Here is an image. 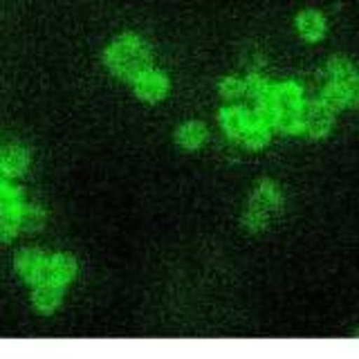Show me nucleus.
I'll return each instance as SVG.
<instances>
[{
	"mask_svg": "<svg viewBox=\"0 0 359 359\" xmlns=\"http://www.w3.org/2000/svg\"><path fill=\"white\" fill-rule=\"evenodd\" d=\"M16 269L25 280H39L45 274V258L39 252L25 250L16 258Z\"/></svg>",
	"mask_w": 359,
	"mask_h": 359,
	"instance_id": "nucleus-5",
	"label": "nucleus"
},
{
	"mask_svg": "<svg viewBox=\"0 0 359 359\" xmlns=\"http://www.w3.org/2000/svg\"><path fill=\"white\" fill-rule=\"evenodd\" d=\"M276 117H278V108L272 104V99H263L256 108V119L267 123V126H272V123L276 121Z\"/></svg>",
	"mask_w": 359,
	"mask_h": 359,
	"instance_id": "nucleus-20",
	"label": "nucleus"
},
{
	"mask_svg": "<svg viewBox=\"0 0 359 359\" xmlns=\"http://www.w3.org/2000/svg\"><path fill=\"white\" fill-rule=\"evenodd\" d=\"M247 93L254 99H269V86L265 79L261 76H250V81H247Z\"/></svg>",
	"mask_w": 359,
	"mask_h": 359,
	"instance_id": "nucleus-21",
	"label": "nucleus"
},
{
	"mask_svg": "<svg viewBox=\"0 0 359 359\" xmlns=\"http://www.w3.org/2000/svg\"><path fill=\"white\" fill-rule=\"evenodd\" d=\"M269 99L276 108L283 110H297L301 106V90L294 83H283L274 90H269Z\"/></svg>",
	"mask_w": 359,
	"mask_h": 359,
	"instance_id": "nucleus-8",
	"label": "nucleus"
},
{
	"mask_svg": "<svg viewBox=\"0 0 359 359\" xmlns=\"http://www.w3.org/2000/svg\"><path fill=\"white\" fill-rule=\"evenodd\" d=\"M274 126L280 130V133H290V135H294L303 128V121L301 117L297 115V110H283L280 115L276 117L274 121Z\"/></svg>",
	"mask_w": 359,
	"mask_h": 359,
	"instance_id": "nucleus-16",
	"label": "nucleus"
},
{
	"mask_svg": "<svg viewBox=\"0 0 359 359\" xmlns=\"http://www.w3.org/2000/svg\"><path fill=\"white\" fill-rule=\"evenodd\" d=\"M220 123H222L224 133L231 135V137H238V135H243L247 128V117L241 108H224L220 112Z\"/></svg>",
	"mask_w": 359,
	"mask_h": 359,
	"instance_id": "nucleus-12",
	"label": "nucleus"
},
{
	"mask_svg": "<svg viewBox=\"0 0 359 359\" xmlns=\"http://www.w3.org/2000/svg\"><path fill=\"white\" fill-rule=\"evenodd\" d=\"M18 218L14 216L11 209H0V241L14 238V233L18 231Z\"/></svg>",
	"mask_w": 359,
	"mask_h": 359,
	"instance_id": "nucleus-18",
	"label": "nucleus"
},
{
	"mask_svg": "<svg viewBox=\"0 0 359 359\" xmlns=\"http://www.w3.org/2000/svg\"><path fill=\"white\" fill-rule=\"evenodd\" d=\"M278 202H280V194H278V189L272 182L258 184L256 191H254V196H252V207L256 211H261V213L276 209Z\"/></svg>",
	"mask_w": 359,
	"mask_h": 359,
	"instance_id": "nucleus-9",
	"label": "nucleus"
},
{
	"mask_svg": "<svg viewBox=\"0 0 359 359\" xmlns=\"http://www.w3.org/2000/svg\"><path fill=\"white\" fill-rule=\"evenodd\" d=\"M48 272H50L52 280H56L59 285L70 283V280L76 276V261L70 256H65V254H59V256H54L50 261Z\"/></svg>",
	"mask_w": 359,
	"mask_h": 359,
	"instance_id": "nucleus-10",
	"label": "nucleus"
},
{
	"mask_svg": "<svg viewBox=\"0 0 359 359\" xmlns=\"http://www.w3.org/2000/svg\"><path fill=\"white\" fill-rule=\"evenodd\" d=\"M104 61L112 74L119 79H137L144 74L151 65V50L140 36L126 34L117 39L110 48L104 52Z\"/></svg>",
	"mask_w": 359,
	"mask_h": 359,
	"instance_id": "nucleus-1",
	"label": "nucleus"
},
{
	"mask_svg": "<svg viewBox=\"0 0 359 359\" xmlns=\"http://www.w3.org/2000/svg\"><path fill=\"white\" fill-rule=\"evenodd\" d=\"M325 74H328L330 79H334V81H344V79H348L353 74V65L348 59L337 56V59H330L328 65H325Z\"/></svg>",
	"mask_w": 359,
	"mask_h": 359,
	"instance_id": "nucleus-17",
	"label": "nucleus"
},
{
	"mask_svg": "<svg viewBox=\"0 0 359 359\" xmlns=\"http://www.w3.org/2000/svg\"><path fill=\"white\" fill-rule=\"evenodd\" d=\"M243 222H245V227H247V229L258 231V229H263V224H265V213L256 211V209H250V211L245 213Z\"/></svg>",
	"mask_w": 359,
	"mask_h": 359,
	"instance_id": "nucleus-23",
	"label": "nucleus"
},
{
	"mask_svg": "<svg viewBox=\"0 0 359 359\" xmlns=\"http://www.w3.org/2000/svg\"><path fill=\"white\" fill-rule=\"evenodd\" d=\"M34 306L41 312H54L61 303V287L56 280H48V283H41L34 290Z\"/></svg>",
	"mask_w": 359,
	"mask_h": 359,
	"instance_id": "nucleus-6",
	"label": "nucleus"
},
{
	"mask_svg": "<svg viewBox=\"0 0 359 359\" xmlns=\"http://www.w3.org/2000/svg\"><path fill=\"white\" fill-rule=\"evenodd\" d=\"M241 93H243V83L238 79H222L220 81V95L224 99H236L241 97Z\"/></svg>",
	"mask_w": 359,
	"mask_h": 359,
	"instance_id": "nucleus-22",
	"label": "nucleus"
},
{
	"mask_svg": "<svg viewBox=\"0 0 359 359\" xmlns=\"http://www.w3.org/2000/svg\"><path fill=\"white\" fill-rule=\"evenodd\" d=\"M301 121L310 137H323V135H328L332 126V112L325 104H312L303 112Z\"/></svg>",
	"mask_w": 359,
	"mask_h": 359,
	"instance_id": "nucleus-2",
	"label": "nucleus"
},
{
	"mask_svg": "<svg viewBox=\"0 0 359 359\" xmlns=\"http://www.w3.org/2000/svg\"><path fill=\"white\" fill-rule=\"evenodd\" d=\"M269 140V126L263 121H254L252 126L245 128V144L250 146V149H261V146H265Z\"/></svg>",
	"mask_w": 359,
	"mask_h": 359,
	"instance_id": "nucleus-13",
	"label": "nucleus"
},
{
	"mask_svg": "<svg viewBox=\"0 0 359 359\" xmlns=\"http://www.w3.org/2000/svg\"><path fill=\"white\" fill-rule=\"evenodd\" d=\"M348 101V90L341 83H332L323 90V104L328 108H344Z\"/></svg>",
	"mask_w": 359,
	"mask_h": 359,
	"instance_id": "nucleus-15",
	"label": "nucleus"
},
{
	"mask_svg": "<svg viewBox=\"0 0 359 359\" xmlns=\"http://www.w3.org/2000/svg\"><path fill=\"white\" fill-rule=\"evenodd\" d=\"M297 29L306 41H319L325 34V20L319 11H301L297 16Z\"/></svg>",
	"mask_w": 359,
	"mask_h": 359,
	"instance_id": "nucleus-4",
	"label": "nucleus"
},
{
	"mask_svg": "<svg viewBox=\"0 0 359 359\" xmlns=\"http://www.w3.org/2000/svg\"><path fill=\"white\" fill-rule=\"evenodd\" d=\"M205 140H207V130L198 121L184 123V126L177 130V144L184 146V149H198Z\"/></svg>",
	"mask_w": 359,
	"mask_h": 359,
	"instance_id": "nucleus-11",
	"label": "nucleus"
},
{
	"mask_svg": "<svg viewBox=\"0 0 359 359\" xmlns=\"http://www.w3.org/2000/svg\"><path fill=\"white\" fill-rule=\"evenodd\" d=\"M22 202V191L9 184H0V209H18Z\"/></svg>",
	"mask_w": 359,
	"mask_h": 359,
	"instance_id": "nucleus-19",
	"label": "nucleus"
},
{
	"mask_svg": "<svg viewBox=\"0 0 359 359\" xmlns=\"http://www.w3.org/2000/svg\"><path fill=\"white\" fill-rule=\"evenodd\" d=\"M27 151L20 149V146H11V149H7L3 155H0V171H3L5 175H20L22 171L27 168Z\"/></svg>",
	"mask_w": 359,
	"mask_h": 359,
	"instance_id": "nucleus-7",
	"label": "nucleus"
},
{
	"mask_svg": "<svg viewBox=\"0 0 359 359\" xmlns=\"http://www.w3.org/2000/svg\"><path fill=\"white\" fill-rule=\"evenodd\" d=\"M166 90H168V81H166V76L160 72L146 70L144 74H140L137 79H135V93L146 101H160L166 95Z\"/></svg>",
	"mask_w": 359,
	"mask_h": 359,
	"instance_id": "nucleus-3",
	"label": "nucleus"
},
{
	"mask_svg": "<svg viewBox=\"0 0 359 359\" xmlns=\"http://www.w3.org/2000/svg\"><path fill=\"white\" fill-rule=\"evenodd\" d=\"M18 220H20V224L25 229L36 231V229H41L43 224H45V211L41 207H22Z\"/></svg>",
	"mask_w": 359,
	"mask_h": 359,
	"instance_id": "nucleus-14",
	"label": "nucleus"
},
{
	"mask_svg": "<svg viewBox=\"0 0 359 359\" xmlns=\"http://www.w3.org/2000/svg\"><path fill=\"white\" fill-rule=\"evenodd\" d=\"M346 90H348V101H351L353 106H359V79H353L351 86Z\"/></svg>",
	"mask_w": 359,
	"mask_h": 359,
	"instance_id": "nucleus-24",
	"label": "nucleus"
}]
</instances>
